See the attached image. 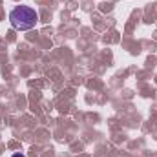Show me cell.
<instances>
[{
	"instance_id": "obj_1",
	"label": "cell",
	"mask_w": 157,
	"mask_h": 157,
	"mask_svg": "<svg viewBox=\"0 0 157 157\" xmlns=\"http://www.w3.org/2000/svg\"><path fill=\"white\" fill-rule=\"evenodd\" d=\"M9 22H11V26L15 29L28 31V29H33L35 28V24L39 22V15L29 6H18V7H15L9 13Z\"/></svg>"
},
{
	"instance_id": "obj_2",
	"label": "cell",
	"mask_w": 157,
	"mask_h": 157,
	"mask_svg": "<svg viewBox=\"0 0 157 157\" xmlns=\"http://www.w3.org/2000/svg\"><path fill=\"white\" fill-rule=\"evenodd\" d=\"M11 157H26V155H24V154H13Z\"/></svg>"
}]
</instances>
